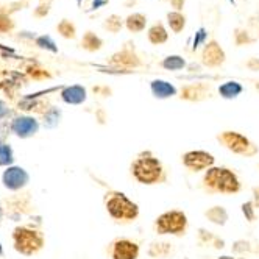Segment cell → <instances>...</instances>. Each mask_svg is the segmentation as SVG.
<instances>
[{"instance_id": "d6986e66", "label": "cell", "mask_w": 259, "mask_h": 259, "mask_svg": "<svg viewBox=\"0 0 259 259\" xmlns=\"http://www.w3.org/2000/svg\"><path fill=\"white\" fill-rule=\"evenodd\" d=\"M61 97L66 103L80 105L86 100V89L83 86H69L61 92Z\"/></svg>"}, {"instance_id": "5b68a950", "label": "cell", "mask_w": 259, "mask_h": 259, "mask_svg": "<svg viewBox=\"0 0 259 259\" xmlns=\"http://www.w3.org/2000/svg\"><path fill=\"white\" fill-rule=\"evenodd\" d=\"M215 139L224 149H227L233 155L242 158H254L259 155L257 144H254L245 135L234 132V130H224V132L217 133Z\"/></svg>"}, {"instance_id": "9c48e42d", "label": "cell", "mask_w": 259, "mask_h": 259, "mask_svg": "<svg viewBox=\"0 0 259 259\" xmlns=\"http://www.w3.org/2000/svg\"><path fill=\"white\" fill-rule=\"evenodd\" d=\"M214 96V89L211 83L206 81H195L184 84L178 91V97L183 102H189V103H200L211 99Z\"/></svg>"}, {"instance_id": "30bf717a", "label": "cell", "mask_w": 259, "mask_h": 259, "mask_svg": "<svg viewBox=\"0 0 259 259\" xmlns=\"http://www.w3.org/2000/svg\"><path fill=\"white\" fill-rule=\"evenodd\" d=\"M200 61H201V66H205L208 69H219L225 64L227 53L222 49L217 39H209L201 49Z\"/></svg>"}, {"instance_id": "60d3db41", "label": "cell", "mask_w": 259, "mask_h": 259, "mask_svg": "<svg viewBox=\"0 0 259 259\" xmlns=\"http://www.w3.org/2000/svg\"><path fill=\"white\" fill-rule=\"evenodd\" d=\"M99 119H100V123H103V122L106 120V117H105V114H103V111H99Z\"/></svg>"}, {"instance_id": "44dd1931", "label": "cell", "mask_w": 259, "mask_h": 259, "mask_svg": "<svg viewBox=\"0 0 259 259\" xmlns=\"http://www.w3.org/2000/svg\"><path fill=\"white\" fill-rule=\"evenodd\" d=\"M242 92H244V86L237 81H227L224 84H220V88H219V96L227 100L237 99Z\"/></svg>"}, {"instance_id": "83f0119b", "label": "cell", "mask_w": 259, "mask_h": 259, "mask_svg": "<svg viewBox=\"0 0 259 259\" xmlns=\"http://www.w3.org/2000/svg\"><path fill=\"white\" fill-rule=\"evenodd\" d=\"M123 25H125V21L122 19L120 16H117V14H111L108 19L103 22V28L106 31H109V33H113V34L119 33Z\"/></svg>"}, {"instance_id": "9a60e30c", "label": "cell", "mask_w": 259, "mask_h": 259, "mask_svg": "<svg viewBox=\"0 0 259 259\" xmlns=\"http://www.w3.org/2000/svg\"><path fill=\"white\" fill-rule=\"evenodd\" d=\"M150 91L156 99H170L178 94V89L165 80H153L150 83Z\"/></svg>"}, {"instance_id": "d4e9b609", "label": "cell", "mask_w": 259, "mask_h": 259, "mask_svg": "<svg viewBox=\"0 0 259 259\" xmlns=\"http://www.w3.org/2000/svg\"><path fill=\"white\" fill-rule=\"evenodd\" d=\"M25 73L33 80H49V78H52L50 72L47 69L41 67L38 63H28L25 66Z\"/></svg>"}, {"instance_id": "836d02e7", "label": "cell", "mask_w": 259, "mask_h": 259, "mask_svg": "<svg viewBox=\"0 0 259 259\" xmlns=\"http://www.w3.org/2000/svg\"><path fill=\"white\" fill-rule=\"evenodd\" d=\"M11 161V150H10V147L4 145V147H0V164H7Z\"/></svg>"}, {"instance_id": "4dcf8cb0", "label": "cell", "mask_w": 259, "mask_h": 259, "mask_svg": "<svg viewBox=\"0 0 259 259\" xmlns=\"http://www.w3.org/2000/svg\"><path fill=\"white\" fill-rule=\"evenodd\" d=\"M215 239V234L212 231H208L205 228H200L198 230V242L203 245H211L212 240Z\"/></svg>"}, {"instance_id": "ba28073f", "label": "cell", "mask_w": 259, "mask_h": 259, "mask_svg": "<svg viewBox=\"0 0 259 259\" xmlns=\"http://www.w3.org/2000/svg\"><path fill=\"white\" fill-rule=\"evenodd\" d=\"M141 247L130 237H116L108 245V256L111 259H138Z\"/></svg>"}, {"instance_id": "7402d4cb", "label": "cell", "mask_w": 259, "mask_h": 259, "mask_svg": "<svg viewBox=\"0 0 259 259\" xmlns=\"http://www.w3.org/2000/svg\"><path fill=\"white\" fill-rule=\"evenodd\" d=\"M81 47L88 52H99L103 47V39L94 31H86L81 39Z\"/></svg>"}, {"instance_id": "3957f363", "label": "cell", "mask_w": 259, "mask_h": 259, "mask_svg": "<svg viewBox=\"0 0 259 259\" xmlns=\"http://www.w3.org/2000/svg\"><path fill=\"white\" fill-rule=\"evenodd\" d=\"M103 203L108 215L119 225L133 224L141 214L138 203H135L132 198H128V195L120 191H108L105 194Z\"/></svg>"}, {"instance_id": "ac0fdd59", "label": "cell", "mask_w": 259, "mask_h": 259, "mask_svg": "<svg viewBox=\"0 0 259 259\" xmlns=\"http://www.w3.org/2000/svg\"><path fill=\"white\" fill-rule=\"evenodd\" d=\"M147 38H149L150 44L161 46V44H165L169 41V33H167V30H165L162 22H155L149 28V31H147Z\"/></svg>"}, {"instance_id": "f1b7e54d", "label": "cell", "mask_w": 259, "mask_h": 259, "mask_svg": "<svg viewBox=\"0 0 259 259\" xmlns=\"http://www.w3.org/2000/svg\"><path fill=\"white\" fill-rule=\"evenodd\" d=\"M57 30L66 39H75V36H77V28H75V25H73V22H70L69 19H63L57 25Z\"/></svg>"}, {"instance_id": "b9f144b4", "label": "cell", "mask_w": 259, "mask_h": 259, "mask_svg": "<svg viewBox=\"0 0 259 259\" xmlns=\"http://www.w3.org/2000/svg\"><path fill=\"white\" fill-rule=\"evenodd\" d=\"M217 259H237V257H233V256H220Z\"/></svg>"}, {"instance_id": "4fadbf2b", "label": "cell", "mask_w": 259, "mask_h": 259, "mask_svg": "<svg viewBox=\"0 0 259 259\" xmlns=\"http://www.w3.org/2000/svg\"><path fill=\"white\" fill-rule=\"evenodd\" d=\"M147 253L153 259H169L177 253V248L169 240H155L149 245Z\"/></svg>"}, {"instance_id": "ee69618b", "label": "cell", "mask_w": 259, "mask_h": 259, "mask_svg": "<svg viewBox=\"0 0 259 259\" xmlns=\"http://www.w3.org/2000/svg\"><path fill=\"white\" fill-rule=\"evenodd\" d=\"M237 259H247V257H237Z\"/></svg>"}, {"instance_id": "1f68e13d", "label": "cell", "mask_w": 259, "mask_h": 259, "mask_svg": "<svg viewBox=\"0 0 259 259\" xmlns=\"http://www.w3.org/2000/svg\"><path fill=\"white\" fill-rule=\"evenodd\" d=\"M36 44L42 49H49L52 52H57V47H55V42L49 38V36H41V38L36 39Z\"/></svg>"}, {"instance_id": "52a82bcc", "label": "cell", "mask_w": 259, "mask_h": 259, "mask_svg": "<svg viewBox=\"0 0 259 259\" xmlns=\"http://www.w3.org/2000/svg\"><path fill=\"white\" fill-rule=\"evenodd\" d=\"M181 164L189 172L198 174V172H206L208 169L214 167L215 158L212 153L206 150H189L181 155Z\"/></svg>"}, {"instance_id": "5bb4252c", "label": "cell", "mask_w": 259, "mask_h": 259, "mask_svg": "<svg viewBox=\"0 0 259 259\" xmlns=\"http://www.w3.org/2000/svg\"><path fill=\"white\" fill-rule=\"evenodd\" d=\"M27 181H28V175L25 174L24 169H19V167L8 169L4 174V183L10 189H19V188L25 186Z\"/></svg>"}, {"instance_id": "4316f807", "label": "cell", "mask_w": 259, "mask_h": 259, "mask_svg": "<svg viewBox=\"0 0 259 259\" xmlns=\"http://www.w3.org/2000/svg\"><path fill=\"white\" fill-rule=\"evenodd\" d=\"M233 38H234V44L237 47H244V46H250V44L256 42V38H253V36L250 34V31L242 28V27H237L234 30Z\"/></svg>"}, {"instance_id": "277c9868", "label": "cell", "mask_w": 259, "mask_h": 259, "mask_svg": "<svg viewBox=\"0 0 259 259\" xmlns=\"http://www.w3.org/2000/svg\"><path fill=\"white\" fill-rule=\"evenodd\" d=\"M189 230L188 215L181 209H169L159 214L153 222V231L158 236L184 237Z\"/></svg>"}, {"instance_id": "e0dca14e", "label": "cell", "mask_w": 259, "mask_h": 259, "mask_svg": "<svg viewBox=\"0 0 259 259\" xmlns=\"http://www.w3.org/2000/svg\"><path fill=\"white\" fill-rule=\"evenodd\" d=\"M13 130H14L16 135H19L22 138L31 136L38 132V122H36L34 119H30V117H21V119L14 120Z\"/></svg>"}, {"instance_id": "7bdbcfd3", "label": "cell", "mask_w": 259, "mask_h": 259, "mask_svg": "<svg viewBox=\"0 0 259 259\" xmlns=\"http://www.w3.org/2000/svg\"><path fill=\"white\" fill-rule=\"evenodd\" d=\"M0 254H2V247H0Z\"/></svg>"}, {"instance_id": "484cf974", "label": "cell", "mask_w": 259, "mask_h": 259, "mask_svg": "<svg viewBox=\"0 0 259 259\" xmlns=\"http://www.w3.org/2000/svg\"><path fill=\"white\" fill-rule=\"evenodd\" d=\"M161 67L165 70L177 72V70H183L186 67V61H184V58L180 57V55H169V57H165L161 61Z\"/></svg>"}, {"instance_id": "8fae6325", "label": "cell", "mask_w": 259, "mask_h": 259, "mask_svg": "<svg viewBox=\"0 0 259 259\" xmlns=\"http://www.w3.org/2000/svg\"><path fill=\"white\" fill-rule=\"evenodd\" d=\"M111 66H114L117 69H123L125 72H130L132 69H138L142 66V60L136 53L135 47L132 46H125L119 52L111 55V58L108 60Z\"/></svg>"}, {"instance_id": "603a6c76", "label": "cell", "mask_w": 259, "mask_h": 259, "mask_svg": "<svg viewBox=\"0 0 259 259\" xmlns=\"http://www.w3.org/2000/svg\"><path fill=\"white\" fill-rule=\"evenodd\" d=\"M165 17H167V24L174 33H181L184 28H186V16H184L183 13L169 11Z\"/></svg>"}, {"instance_id": "d590c367", "label": "cell", "mask_w": 259, "mask_h": 259, "mask_svg": "<svg viewBox=\"0 0 259 259\" xmlns=\"http://www.w3.org/2000/svg\"><path fill=\"white\" fill-rule=\"evenodd\" d=\"M49 4H41L38 8H36V11H34V16L36 17H46L47 14H49Z\"/></svg>"}, {"instance_id": "8d00e7d4", "label": "cell", "mask_w": 259, "mask_h": 259, "mask_svg": "<svg viewBox=\"0 0 259 259\" xmlns=\"http://www.w3.org/2000/svg\"><path fill=\"white\" fill-rule=\"evenodd\" d=\"M94 92H97V94H100L103 97H109L111 94H113V89L108 88V86H100V88H94Z\"/></svg>"}, {"instance_id": "6da1fadb", "label": "cell", "mask_w": 259, "mask_h": 259, "mask_svg": "<svg viewBox=\"0 0 259 259\" xmlns=\"http://www.w3.org/2000/svg\"><path fill=\"white\" fill-rule=\"evenodd\" d=\"M130 174L144 186H158L169 181V169L152 150H144L135 156L130 164Z\"/></svg>"}, {"instance_id": "7c38bea8", "label": "cell", "mask_w": 259, "mask_h": 259, "mask_svg": "<svg viewBox=\"0 0 259 259\" xmlns=\"http://www.w3.org/2000/svg\"><path fill=\"white\" fill-rule=\"evenodd\" d=\"M27 84L24 73L16 70H2L0 72V89H2L10 99H14L17 91Z\"/></svg>"}, {"instance_id": "ab89813d", "label": "cell", "mask_w": 259, "mask_h": 259, "mask_svg": "<svg viewBox=\"0 0 259 259\" xmlns=\"http://www.w3.org/2000/svg\"><path fill=\"white\" fill-rule=\"evenodd\" d=\"M251 192H253V198H251V201L254 203L256 209H259V186H254Z\"/></svg>"}, {"instance_id": "f35d334b", "label": "cell", "mask_w": 259, "mask_h": 259, "mask_svg": "<svg viewBox=\"0 0 259 259\" xmlns=\"http://www.w3.org/2000/svg\"><path fill=\"white\" fill-rule=\"evenodd\" d=\"M184 4H186V0H170L172 8H175V11H180V13L184 8Z\"/></svg>"}, {"instance_id": "2e32d148", "label": "cell", "mask_w": 259, "mask_h": 259, "mask_svg": "<svg viewBox=\"0 0 259 259\" xmlns=\"http://www.w3.org/2000/svg\"><path fill=\"white\" fill-rule=\"evenodd\" d=\"M203 215H205V219L208 222H211V224H214L217 227H225L230 219V214L225 209V206H220V205H214V206L208 208L205 212H203Z\"/></svg>"}, {"instance_id": "7a4b0ae2", "label": "cell", "mask_w": 259, "mask_h": 259, "mask_svg": "<svg viewBox=\"0 0 259 259\" xmlns=\"http://www.w3.org/2000/svg\"><path fill=\"white\" fill-rule=\"evenodd\" d=\"M200 188L208 195H236L242 191V181L233 169L214 165L203 174Z\"/></svg>"}, {"instance_id": "f6af8a7d", "label": "cell", "mask_w": 259, "mask_h": 259, "mask_svg": "<svg viewBox=\"0 0 259 259\" xmlns=\"http://www.w3.org/2000/svg\"><path fill=\"white\" fill-rule=\"evenodd\" d=\"M183 259H189V257H183Z\"/></svg>"}, {"instance_id": "8992f818", "label": "cell", "mask_w": 259, "mask_h": 259, "mask_svg": "<svg viewBox=\"0 0 259 259\" xmlns=\"http://www.w3.org/2000/svg\"><path fill=\"white\" fill-rule=\"evenodd\" d=\"M13 244L16 251H19L24 256H33L44 248L46 239L44 234L38 230L30 227H17L13 231Z\"/></svg>"}, {"instance_id": "cb8c5ba5", "label": "cell", "mask_w": 259, "mask_h": 259, "mask_svg": "<svg viewBox=\"0 0 259 259\" xmlns=\"http://www.w3.org/2000/svg\"><path fill=\"white\" fill-rule=\"evenodd\" d=\"M231 251L234 254H250V253H259V247L254 248V244L248 239H237L231 245Z\"/></svg>"}, {"instance_id": "ffe728a7", "label": "cell", "mask_w": 259, "mask_h": 259, "mask_svg": "<svg viewBox=\"0 0 259 259\" xmlns=\"http://www.w3.org/2000/svg\"><path fill=\"white\" fill-rule=\"evenodd\" d=\"M125 27L130 33H141L147 27V16L142 13H133L126 16L125 19Z\"/></svg>"}, {"instance_id": "e575fe53", "label": "cell", "mask_w": 259, "mask_h": 259, "mask_svg": "<svg viewBox=\"0 0 259 259\" xmlns=\"http://www.w3.org/2000/svg\"><path fill=\"white\" fill-rule=\"evenodd\" d=\"M244 66H245L248 70H251V72H259V58L251 57V58H248V60L244 63Z\"/></svg>"}, {"instance_id": "f546056e", "label": "cell", "mask_w": 259, "mask_h": 259, "mask_svg": "<svg viewBox=\"0 0 259 259\" xmlns=\"http://www.w3.org/2000/svg\"><path fill=\"white\" fill-rule=\"evenodd\" d=\"M240 211H242V215L245 217V220L248 224H253V222L257 220V212H256V206L251 200L242 203V206H240Z\"/></svg>"}, {"instance_id": "74e56055", "label": "cell", "mask_w": 259, "mask_h": 259, "mask_svg": "<svg viewBox=\"0 0 259 259\" xmlns=\"http://www.w3.org/2000/svg\"><path fill=\"white\" fill-rule=\"evenodd\" d=\"M211 247H212L214 250H224V248H225V240H224V239H220L219 236H215V239L212 240Z\"/></svg>"}, {"instance_id": "d6a6232c", "label": "cell", "mask_w": 259, "mask_h": 259, "mask_svg": "<svg viewBox=\"0 0 259 259\" xmlns=\"http://www.w3.org/2000/svg\"><path fill=\"white\" fill-rule=\"evenodd\" d=\"M13 27H14V24L10 17L5 14H0V33H7V31L13 30Z\"/></svg>"}]
</instances>
